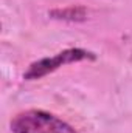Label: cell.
<instances>
[{
  "mask_svg": "<svg viewBox=\"0 0 132 133\" xmlns=\"http://www.w3.org/2000/svg\"><path fill=\"white\" fill-rule=\"evenodd\" d=\"M11 130L13 133H78L58 116L42 110L19 113L11 121Z\"/></svg>",
  "mask_w": 132,
  "mask_h": 133,
  "instance_id": "obj_1",
  "label": "cell"
},
{
  "mask_svg": "<svg viewBox=\"0 0 132 133\" xmlns=\"http://www.w3.org/2000/svg\"><path fill=\"white\" fill-rule=\"evenodd\" d=\"M86 59H95V54L87 51V50H82V48L64 50V51L51 56V57H45V59H40V61L31 64L30 68L25 71L23 77L27 81L40 79V77L47 76L48 73L58 70L59 66L68 65V64H73V62H81V61H86Z\"/></svg>",
  "mask_w": 132,
  "mask_h": 133,
  "instance_id": "obj_2",
  "label": "cell"
},
{
  "mask_svg": "<svg viewBox=\"0 0 132 133\" xmlns=\"http://www.w3.org/2000/svg\"><path fill=\"white\" fill-rule=\"evenodd\" d=\"M50 16L58 20H67V22H82L87 17V11L84 6H68V8H58L50 11Z\"/></svg>",
  "mask_w": 132,
  "mask_h": 133,
  "instance_id": "obj_3",
  "label": "cell"
}]
</instances>
